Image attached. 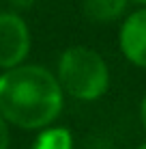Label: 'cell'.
Here are the masks:
<instances>
[{
  "label": "cell",
  "mask_w": 146,
  "mask_h": 149,
  "mask_svg": "<svg viewBox=\"0 0 146 149\" xmlns=\"http://www.w3.org/2000/svg\"><path fill=\"white\" fill-rule=\"evenodd\" d=\"M62 110V89L45 67L17 65L0 76V117L24 130L47 127Z\"/></svg>",
  "instance_id": "obj_1"
},
{
  "label": "cell",
  "mask_w": 146,
  "mask_h": 149,
  "mask_svg": "<svg viewBox=\"0 0 146 149\" xmlns=\"http://www.w3.org/2000/svg\"><path fill=\"white\" fill-rule=\"evenodd\" d=\"M140 119H142L144 127H146V97L142 100V106H140Z\"/></svg>",
  "instance_id": "obj_9"
},
{
  "label": "cell",
  "mask_w": 146,
  "mask_h": 149,
  "mask_svg": "<svg viewBox=\"0 0 146 149\" xmlns=\"http://www.w3.org/2000/svg\"><path fill=\"white\" fill-rule=\"evenodd\" d=\"M138 149H146V143H142V145H140Z\"/></svg>",
  "instance_id": "obj_11"
},
{
  "label": "cell",
  "mask_w": 146,
  "mask_h": 149,
  "mask_svg": "<svg viewBox=\"0 0 146 149\" xmlns=\"http://www.w3.org/2000/svg\"><path fill=\"white\" fill-rule=\"evenodd\" d=\"M58 84L75 100H99L110 86V69L105 58L93 48L71 45L58 61Z\"/></svg>",
  "instance_id": "obj_2"
},
{
  "label": "cell",
  "mask_w": 146,
  "mask_h": 149,
  "mask_svg": "<svg viewBox=\"0 0 146 149\" xmlns=\"http://www.w3.org/2000/svg\"><path fill=\"white\" fill-rule=\"evenodd\" d=\"M120 52L129 63L146 67V7L127 15L118 33Z\"/></svg>",
  "instance_id": "obj_4"
},
{
  "label": "cell",
  "mask_w": 146,
  "mask_h": 149,
  "mask_svg": "<svg viewBox=\"0 0 146 149\" xmlns=\"http://www.w3.org/2000/svg\"><path fill=\"white\" fill-rule=\"evenodd\" d=\"M32 149H73V136L67 127H49L39 134Z\"/></svg>",
  "instance_id": "obj_6"
},
{
  "label": "cell",
  "mask_w": 146,
  "mask_h": 149,
  "mask_svg": "<svg viewBox=\"0 0 146 149\" xmlns=\"http://www.w3.org/2000/svg\"><path fill=\"white\" fill-rule=\"evenodd\" d=\"M9 2L13 4L15 9H19V11H24V9H30L32 4H37V0H9Z\"/></svg>",
  "instance_id": "obj_8"
},
{
  "label": "cell",
  "mask_w": 146,
  "mask_h": 149,
  "mask_svg": "<svg viewBox=\"0 0 146 149\" xmlns=\"http://www.w3.org/2000/svg\"><path fill=\"white\" fill-rule=\"evenodd\" d=\"M129 0H84V13L90 22L108 24L125 13Z\"/></svg>",
  "instance_id": "obj_5"
},
{
  "label": "cell",
  "mask_w": 146,
  "mask_h": 149,
  "mask_svg": "<svg viewBox=\"0 0 146 149\" xmlns=\"http://www.w3.org/2000/svg\"><path fill=\"white\" fill-rule=\"evenodd\" d=\"M131 2H138V4H144L146 7V0H131Z\"/></svg>",
  "instance_id": "obj_10"
},
{
  "label": "cell",
  "mask_w": 146,
  "mask_h": 149,
  "mask_svg": "<svg viewBox=\"0 0 146 149\" xmlns=\"http://www.w3.org/2000/svg\"><path fill=\"white\" fill-rule=\"evenodd\" d=\"M30 52V30L22 15L0 13V69H11L24 63Z\"/></svg>",
  "instance_id": "obj_3"
},
{
  "label": "cell",
  "mask_w": 146,
  "mask_h": 149,
  "mask_svg": "<svg viewBox=\"0 0 146 149\" xmlns=\"http://www.w3.org/2000/svg\"><path fill=\"white\" fill-rule=\"evenodd\" d=\"M11 145V134H9V123L0 117V149H9Z\"/></svg>",
  "instance_id": "obj_7"
}]
</instances>
